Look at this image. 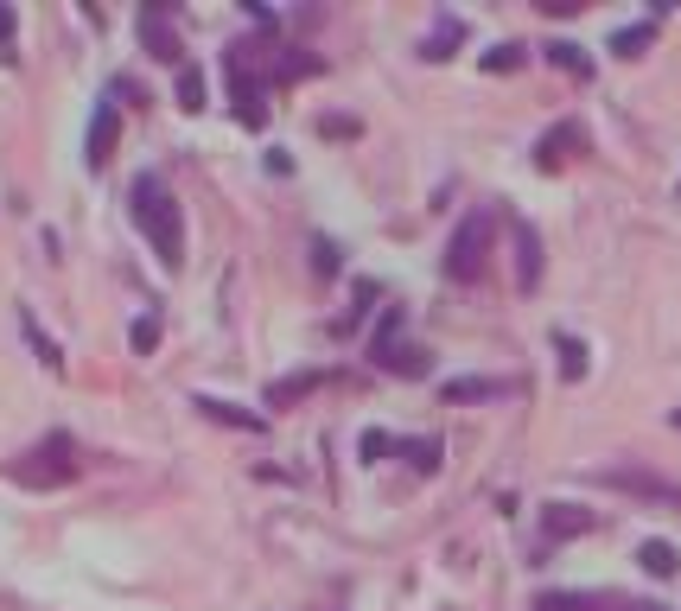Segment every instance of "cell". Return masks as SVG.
I'll return each mask as SVG.
<instances>
[{"instance_id": "cell-6", "label": "cell", "mask_w": 681, "mask_h": 611, "mask_svg": "<svg viewBox=\"0 0 681 611\" xmlns=\"http://www.w3.org/2000/svg\"><path fill=\"white\" fill-rule=\"evenodd\" d=\"M115 141H121V109H115V102H102V109L90 115V147H83V160H90V172H102V166H109Z\"/></svg>"}, {"instance_id": "cell-2", "label": "cell", "mask_w": 681, "mask_h": 611, "mask_svg": "<svg viewBox=\"0 0 681 611\" xmlns=\"http://www.w3.org/2000/svg\"><path fill=\"white\" fill-rule=\"evenodd\" d=\"M77 471H83L77 440H71V433H45L39 446H26L20 459L7 465V478H13V484H26V491H64Z\"/></svg>"}, {"instance_id": "cell-30", "label": "cell", "mask_w": 681, "mask_h": 611, "mask_svg": "<svg viewBox=\"0 0 681 611\" xmlns=\"http://www.w3.org/2000/svg\"><path fill=\"white\" fill-rule=\"evenodd\" d=\"M319 134H325V141H351V134H363V128L351 115H319Z\"/></svg>"}, {"instance_id": "cell-9", "label": "cell", "mask_w": 681, "mask_h": 611, "mask_svg": "<svg viewBox=\"0 0 681 611\" xmlns=\"http://www.w3.org/2000/svg\"><path fill=\"white\" fill-rule=\"evenodd\" d=\"M497 395H510V382L503 376H452V382H440V401H497Z\"/></svg>"}, {"instance_id": "cell-23", "label": "cell", "mask_w": 681, "mask_h": 611, "mask_svg": "<svg viewBox=\"0 0 681 611\" xmlns=\"http://www.w3.org/2000/svg\"><path fill=\"white\" fill-rule=\"evenodd\" d=\"M128 344H134L141 357H153V351H160V319H153V312H141V319L128 325Z\"/></svg>"}, {"instance_id": "cell-27", "label": "cell", "mask_w": 681, "mask_h": 611, "mask_svg": "<svg viewBox=\"0 0 681 611\" xmlns=\"http://www.w3.org/2000/svg\"><path fill=\"white\" fill-rule=\"evenodd\" d=\"M357 452H363V459H389V452H401V446H395V440H389L382 427H370V433L357 440Z\"/></svg>"}, {"instance_id": "cell-31", "label": "cell", "mask_w": 681, "mask_h": 611, "mask_svg": "<svg viewBox=\"0 0 681 611\" xmlns=\"http://www.w3.org/2000/svg\"><path fill=\"white\" fill-rule=\"evenodd\" d=\"M13 32H20V13H13V7H7V0H0V51H7V45H13Z\"/></svg>"}, {"instance_id": "cell-3", "label": "cell", "mask_w": 681, "mask_h": 611, "mask_svg": "<svg viewBox=\"0 0 681 611\" xmlns=\"http://www.w3.org/2000/svg\"><path fill=\"white\" fill-rule=\"evenodd\" d=\"M491 242H497V217L491 211H465L452 242H446V274L452 281H478L484 261H491Z\"/></svg>"}, {"instance_id": "cell-10", "label": "cell", "mask_w": 681, "mask_h": 611, "mask_svg": "<svg viewBox=\"0 0 681 611\" xmlns=\"http://www.w3.org/2000/svg\"><path fill=\"white\" fill-rule=\"evenodd\" d=\"M141 39H147V51H153V58H166V64H185V45L172 39V26H166V7H147V13H141Z\"/></svg>"}, {"instance_id": "cell-24", "label": "cell", "mask_w": 681, "mask_h": 611, "mask_svg": "<svg viewBox=\"0 0 681 611\" xmlns=\"http://www.w3.org/2000/svg\"><path fill=\"white\" fill-rule=\"evenodd\" d=\"M395 331H401V306H389V312H382V319H376V338H370V357H389V351H395Z\"/></svg>"}, {"instance_id": "cell-21", "label": "cell", "mask_w": 681, "mask_h": 611, "mask_svg": "<svg viewBox=\"0 0 681 611\" xmlns=\"http://www.w3.org/2000/svg\"><path fill=\"white\" fill-rule=\"evenodd\" d=\"M172 90H179V109H204L211 83H204V71H198V64H179V83H172Z\"/></svg>"}, {"instance_id": "cell-16", "label": "cell", "mask_w": 681, "mask_h": 611, "mask_svg": "<svg viewBox=\"0 0 681 611\" xmlns=\"http://www.w3.org/2000/svg\"><path fill=\"white\" fill-rule=\"evenodd\" d=\"M459 39H465V20H452V13H446V20L421 39V58H427V64H440V58H452V45H459Z\"/></svg>"}, {"instance_id": "cell-1", "label": "cell", "mask_w": 681, "mask_h": 611, "mask_svg": "<svg viewBox=\"0 0 681 611\" xmlns=\"http://www.w3.org/2000/svg\"><path fill=\"white\" fill-rule=\"evenodd\" d=\"M134 223L147 230V242H153V255L166 261L172 274L185 268V211H179V198L153 179V172H141L134 179Z\"/></svg>"}, {"instance_id": "cell-14", "label": "cell", "mask_w": 681, "mask_h": 611, "mask_svg": "<svg viewBox=\"0 0 681 611\" xmlns=\"http://www.w3.org/2000/svg\"><path fill=\"white\" fill-rule=\"evenodd\" d=\"M637 561H643V573H656V580H675V573H681V554H675V541H643V548H637Z\"/></svg>"}, {"instance_id": "cell-7", "label": "cell", "mask_w": 681, "mask_h": 611, "mask_svg": "<svg viewBox=\"0 0 681 611\" xmlns=\"http://www.w3.org/2000/svg\"><path fill=\"white\" fill-rule=\"evenodd\" d=\"M510 236H516V287L522 293H535L541 287V236H535V223H510Z\"/></svg>"}, {"instance_id": "cell-17", "label": "cell", "mask_w": 681, "mask_h": 611, "mask_svg": "<svg viewBox=\"0 0 681 611\" xmlns=\"http://www.w3.org/2000/svg\"><path fill=\"white\" fill-rule=\"evenodd\" d=\"M650 45H656V20H637V26H618V32H611V51H618V58H643Z\"/></svg>"}, {"instance_id": "cell-22", "label": "cell", "mask_w": 681, "mask_h": 611, "mask_svg": "<svg viewBox=\"0 0 681 611\" xmlns=\"http://www.w3.org/2000/svg\"><path fill=\"white\" fill-rule=\"evenodd\" d=\"M312 71H319V58H312V51H281V58H274V77H281V83L312 77Z\"/></svg>"}, {"instance_id": "cell-25", "label": "cell", "mask_w": 681, "mask_h": 611, "mask_svg": "<svg viewBox=\"0 0 681 611\" xmlns=\"http://www.w3.org/2000/svg\"><path fill=\"white\" fill-rule=\"evenodd\" d=\"M20 331H26V338H32V351H39V363H51V370H58L64 357H58V344H51L45 331H39V319H32V312H20Z\"/></svg>"}, {"instance_id": "cell-33", "label": "cell", "mask_w": 681, "mask_h": 611, "mask_svg": "<svg viewBox=\"0 0 681 611\" xmlns=\"http://www.w3.org/2000/svg\"><path fill=\"white\" fill-rule=\"evenodd\" d=\"M675 433H681V408H675Z\"/></svg>"}, {"instance_id": "cell-11", "label": "cell", "mask_w": 681, "mask_h": 611, "mask_svg": "<svg viewBox=\"0 0 681 611\" xmlns=\"http://www.w3.org/2000/svg\"><path fill=\"white\" fill-rule=\"evenodd\" d=\"M191 408L204 414V421H217V427H242V433H261V414L249 408H236V401H223V395H198Z\"/></svg>"}, {"instance_id": "cell-20", "label": "cell", "mask_w": 681, "mask_h": 611, "mask_svg": "<svg viewBox=\"0 0 681 611\" xmlns=\"http://www.w3.org/2000/svg\"><path fill=\"white\" fill-rule=\"evenodd\" d=\"M554 351H561V376H567V382H580V376H586V357H592V351H586L580 338H573V331H554Z\"/></svg>"}, {"instance_id": "cell-29", "label": "cell", "mask_w": 681, "mask_h": 611, "mask_svg": "<svg viewBox=\"0 0 681 611\" xmlns=\"http://www.w3.org/2000/svg\"><path fill=\"white\" fill-rule=\"evenodd\" d=\"M522 64V45H491L484 51V71H516Z\"/></svg>"}, {"instance_id": "cell-5", "label": "cell", "mask_w": 681, "mask_h": 611, "mask_svg": "<svg viewBox=\"0 0 681 611\" xmlns=\"http://www.w3.org/2000/svg\"><path fill=\"white\" fill-rule=\"evenodd\" d=\"M592 529H599V516H592L586 503H548V510H541V535L548 541H580Z\"/></svg>"}, {"instance_id": "cell-4", "label": "cell", "mask_w": 681, "mask_h": 611, "mask_svg": "<svg viewBox=\"0 0 681 611\" xmlns=\"http://www.w3.org/2000/svg\"><path fill=\"white\" fill-rule=\"evenodd\" d=\"M605 491H624V497H643V503H669V510H681V484L662 478V471H643V465H605L599 471Z\"/></svg>"}, {"instance_id": "cell-12", "label": "cell", "mask_w": 681, "mask_h": 611, "mask_svg": "<svg viewBox=\"0 0 681 611\" xmlns=\"http://www.w3.org/2000/svg\"><path fill=\"white\" fill-rule=\"evenodd\" d=\"M529 611H618L611 592H541Z\"/></svg>"}, {"instance_id": "cell-19", "label": "cell", "mask_w": 681, "mask_h": 611, "mask_svg": "<svg viewBox=\"0 0 681 611\" xmlns=\"http://www.w3.org/2000/svg\"><path fill=\"white\" fill-rule=\"evenodd\" d=\"M401 459H414V471H421V478H433V471H440V459H446V446L433 440H401Z\"/></svg>"}, {"instance_id": "cell-26", "label": "cell", "mask_w": 681, "mask_h": 611, "mask_svg": "<svg viewBox=\"0 0 681 611\" xmlns=\"http://www.w3.org/2000/svg\"><path fill=\"white\" fill-rule=\"evenodd\" d=\"M312 274H319V281H331V274H338V242H331V236L312 242Z\"/></svg>"}, {"instance_id": "cell-32", "label": "cell", "mask_w": 681, "mask_h": 611, "mask_svg": "<svg viewBox=\"0 0 681 611\" xmlns=\"http://www.w3.org/2000/svg\"><path fill=\"white\" fill-rule=\"evenodd\" d=\"M624 611H669V605H650V599H637V605H624Z\"/></svg>"}, {"instance_id": "cell-18", "label": "cell", "mask_w": 681, "mask_h": 611, "mask_svg": "<svg viewBox=\"0 0 681 611\" xmlns=\"http://www.w3.org/2000/svg\"><path fill=\"white\" fill-rule=\"evenodd\" d=\"M548 64H554V71H567V77H592V58H586V45H567V39H554L548 45Z\"/></svg>"}, {"instance_id": "cell-28", "label": "cell", "mask_w": 681, "mask_h": 611, "mask_svg": "<svg viewBox=\"0 0 681 611\" xmlns=\"http://www.w3.org/2000/svg\"><path fill=\"white\" fill-rule=\"evenodd\" d=\"M370 300H376V281H363V287H357V306L338 319V331H357V325H363V312H370Z\"/></svg>"}, {"instance_id": "cell-15", "label": "cell", "mask_w": 681, "mask_h": 611, "mask_svg": "<svg viewBox=\"0 0 681 611\" xmlns=\"http://www.w3.org/2000/svg\"><path fill=\"white\" fill-rule=\"evenodd\" d=\"M312 389H319V370H300V376H281V382H268V408H293V401H306Z\"/></svg>"}, {"instance_id": "cell-13", "label": "cell", "mask_w": 681, "mask_h": 611, "mask_svg": "<svg viewBox=\"0 0 681 611\" xmlns=\"http://www.w3.org/2000/svg\"><path fill=\"white\" fill-rule=\"evenodd\" d=\"M376 370H382V376H408V382H421V376L433 370V357L421 351V344H395L389 357H376Z\"/></svg>"}, {"instance_id": "cell-8", "label": "cell", "mask_w": 681, "mask_h": 611, "mask_svg": "<svg viewBox=\"0 0 681 611\" xmlns=\"http://www.w3.org/2000/svg\"><path fill=\"white\" fill-rule=\"evenodd\" d=\"M573 147H586V128H580V121H561V128H548V134L535 141V166H541V172H554Z\"/></svg>"}]
</instances>
